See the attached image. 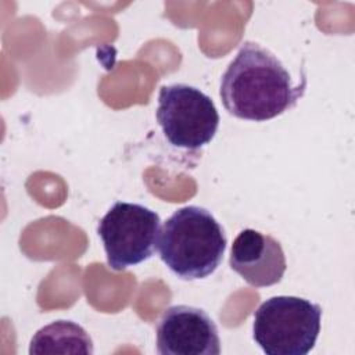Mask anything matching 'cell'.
Segmentation results:
<instances>
[{"mask_svg": "<svg viewBox=\"0 0 355 355\" xmlns=\"http://www.w3.org/2000/svg\"><path fill=\"white\" fill-rule=\"evenodd\" d=\"M305 89L306 75L294 82L269 49L245 40L222 75L219 94L233 116L263 122L295 107Z\"/></svg>", "mask_w": 355, "mask_h": 355, "instance_id": "1", "label": "cell"}, {"mask_svg": "<svg viewBox=\"0 0 355 355\" xmlns=\"http://www.w3.org/2000/svg\"><path fill=\"white\" fill-rule=\"evenodd\" d=\"M227 239L214 215L197 205L176 209L164 223L158 248L162 262L183 280L212 275L223 259Z\"/></svg>", "mask_w": 355, "mask_h": 355, "instance_id": "2", "label": "cell"}, {"mask_svg": "<svg viewBox=\"0 0 355 355\" xmlns=\"http://www.w3.org/2000/svg\"><path fill=\"white\" fill-rule=\"evenodd\" d=\"M322 306L293 295L263 301L254 313L252 338L268 355H306L320 331Z\"/></svg>", "mask_w": 355, "mask_h": 355, "instance_id": "3", "label": "cell"}, {"mask_svg": "<svg viewBox=\"0 0 355 355\" xmlns=\"http://www.w3.org/2000/svg\"><path fill=\"white\" fill-rule=\"evenodd\" d=\"M97 234L103 241L108 266L123 270L155 254L161 219L155 211L141 204L118 201L100 219Z\"/></svg>", "mask_w": 355, "mask_h": 355, "instance_id": "4", "label": "cell"}, {"mask_svg": "<svg viewBox=\"0 0 355 355\" xmlns=\"http://www.w3.org/2000/svg\"><path fill=\"white\" fill-rule=\"evenodd\" d=\"M157 121L172 146L198 150L215 137L219 114L212 98L204 92L175 83L159 89Z\"/></svg>", "mask_w": 355, "mask_h": 355, "instance_id": "5", "label": "cell"}, {"mask_svg": "<svg viewBox=\"0 0 355 355\" xmlns=\"http://www.w3.org/2000/svg\"><path fill=\"white\" fill-rule=\"evenodd\" d=\"M157 351L161 355H219L218 327L204 309L173 305L158 322Z\"/></svg>", "mask_w": 355, "mask_h": 355, "instance_id": "6", "label": "cell"}, {"mask_svg": "<svg viewBox=\"0 0 355 355\" xmlns=\"http://www.w3.org/2000/svg\"><path fill=\"white\" fill-rule=\"evenodd\" d=\"M229 265L254 287L280 283L287 269L282 244L254 229H244L237 234L230 248Z\"/></svg>", "mask_w": 355, "mask_h": 355, "instance_id": "7", "label": "cell"}, {"mask_svg": "<svg viewBox=\"0 0 355 355\" xmlns=\"http://www.w3.org/2000/svg\"><path fill=\"white\" fill-rule=\"evenodd\" d=\"M94 352L87 331L72 320H55L39 329L31 340L29 354H83Z\"/></svg>", "mask_w": 355, "mask_h": 355, "instance_id": "8", "label": "cell"}]
</instances>
